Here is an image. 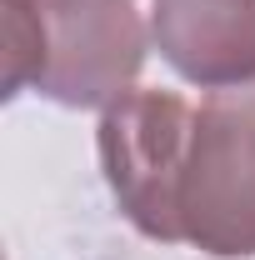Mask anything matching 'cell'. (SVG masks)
<instances>
[{"label": "cell", "mask_w": 255, "mask_h": 260, "mask_svg": "<svg viewBox=\"0 0 255 260\" xmlns=\"http://www.w3.org/2000/svg\"><path fill=\"white\" fill-rule=\"evenodd\" d=\"M190 135L195 110L175 90H160V85L125 90L100 115L95 130L100 170H105V185L115 195L120 215L160 245L185 240L180 190H185Z\"/></svg>", "instance_id": "7a4b0ae2"}, {"label": "cell", "mask_w": 255, "mask_h": 260, "mask_svg": "<svg viewBox=\"0 0 255 260\" xmlns=\"http://www.w3.org/2000/svg\"><path fill=\"white\" fill-rule=\"evenodd\" d=\"M180 220H185V245H195L200 255H255V80L210 90L200 100Z\"/></svg>", "instance_id": "3957f363"}, {"label": "cell", "mask_w": 255, "mask_h": 260, "mask_svg": "<svg viewBox=\"0 0 255 260\" xmlns=\"http://www.w3.org/2000/svg\"><path fill=\"white\" fill-rule=\"evenodd\" d=\"M150 40L200 90L255 80V0H150Z\"/></svg>", "instance_id": "277c9868"}, {"label": "cell", "mask_w": 255, "mask_h": 260, "mask_svg": "<svg viewBox=\"0 0 255 260\" xmlns=\"http://www.w3.org/2000/svg\"><path fill=\"white\" fill-rule=\"evenodd\" d=\"M145 65L135 0H5V95L110 110Z\"/></svg>", "instance_id": "6da1fadb"}]
</instances>
